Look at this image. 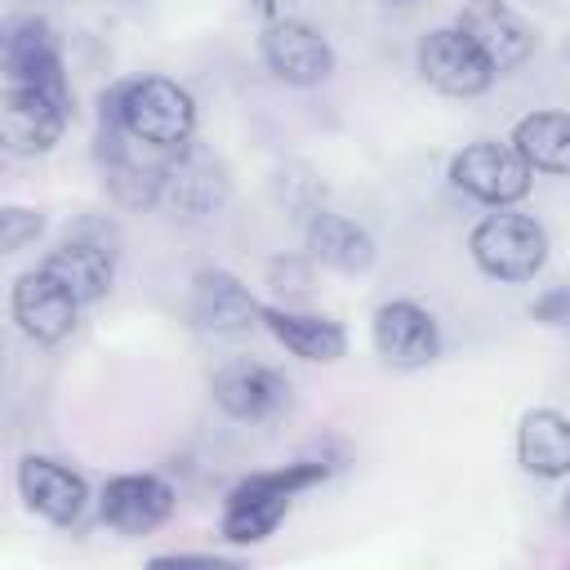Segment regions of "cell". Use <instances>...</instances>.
Returning <instances> with one entry per match:
<instances>
[{
  "label": "cell",
  "mask_w": 570,
  "mask_h": 570,
  "mask_svg": "<svg viewBox=\"0 0 570 570\" xmlns=\"http://www.w3.org/2000/svg\"><path fill=\"white\" fill-rule=\"evenodd\" d=\"M517 463L539 481L570 476V414L534 405L517 423Z\"/></svg>",
  "instance_id": "obj_20"
},
{
  "label": "cell",
  "mask_w": 570,
  "mask_h": 570,
  "mask_svg": "<svg viewBox=\"0 0 570 570\" xmlns=\"http://www.w3.org/2000/svg\"><path fill=\"white\" fill-rule=\"evenodd\" d=\"M566 517H570V494H566Z\"/></svg>",
  "instance_id": "obj_26"
},
{
  "label": "cell",
  "mask_w": 570,
  "mask_h": 570,
  "mask_svg": "<svg viewBox=\"0 0 570 570\" xmlns=\"http://www.w3.org/2000/svg\"><path fill=\"white\" fill-rule=\"evenodd\" d=\"M370 343L392 370H423L441 356V325L423 303L387 298L370 321Z\"/></svg>",
  "instance_id": "obj_10"
},
{
  "label": "cell",
  "mask_w": 570,
  "mask_h": 570,
  "mask_svg": "<svg viewBox=\"0 0 570 570\" xmlns=\"http://www.w3.org/2000/svg\"><path fill=\"white\" fill-rule=\"evenodd\" d=\"M18 494L49 525H76L89 508V481L49 454H27L18 463Z\"/></svg>",
  "instance_id": "obj_13"
},
{
  "label": "cell",
  "mask_w": 570,
  "mask_h": 570,
  "mask_svg": "<svg viewBox=\"0 0 570 570\" xmlns=\"http://www.w3.org/2000/svg\"><path fill=\"white\" fill-rule=\"evenodd\" d=\"M468 254H472V263L490 281L521 285V281H534L543 272V263H548V232H543L539 218L517 214L508 205V209L485 214L468 232Z\"/></svg>",
  "instance_id": "obj_3"
},
{
  "label": "cell",
  "mask_w": 570,
  "mask_h": 570,
  "mask_svg": "<svg viewBox=\"0 0 570 570\" xmlns=\"http://www.w3.org/2000/svg\"><path fill=\"white\" fill-rule=\"evenodd\" d=\"M530 316L539 325H570V285H552L530 303Z\"/></svg>",
  "instance_id": "obj_23"
},
{
  "label": "cell",
  "mask_w": 570,
  "mask_h": 570,
  "mask_svg": "<svg viewBox=\"0 0 570 570\" xmlns=\"http://www.w3.org/2000/svg\"><path fill=\"white\" fill-rule=\"evenodd\" d=\"M454 27L463 36H472V45L490 58V67L499 76L521 67L534 53V27L508 0H468L463 13L454 18Z\"/></svg>",
  "instance_id": "obj_14"
},
{
  "label": "cell",
  "mask_w": 570,
  "mask_h": 570,
  "mask_svg": "<svg viewBox=\"0 0 570 570\" xmlns=\"http://www.w3.org/2000/svg\"><path fill=\"white\" fill-rule=\"evenodd\" d=\"M0 120L13 156H45L71 120V85H4Z\"/></svg>",
  "instance_id": "obj_6"
},
{
  "label": "cell",
  "mask_w": 570,
  "mask_h": 570,
  "mask_svg": "<svg viewBox=\"0 0 570 570\" xmlns=\"http://www.w3.org/2000/svg\"><path fill=\"white\" fill-rule=\"evenodd\" d=\"M116 4H142V0H116Z\"/></svg>",
  "instance_id": "obj_24"
},
{
  "label": "cell",
  "mask_w": 570,
  "mask_h": 570,
  "mask_svg": "<svg viewBox=\"0 0 570 570\" xmlns=\"http://www.w3.org/2000/svg\"><path fill=\"white\" fill-rule=\"evenodd\" d=\"M191 321L209 334H245L263 325V303L227 267H200L191 276Z\"/></svg>",
  "instance_id": "obj_16"
},
{
  "label": "cell",
  "mask_w": 570,
  "mask_h": 570,
  "mask_svg": "<svg viewBox=\"0 0 570 570\" xmlns=\"http://www.w3.org/2000/svg\"><path fill=\"white\" fill-rule=\"evenodd\" d=\"M116 245H120V240H116L111 227L80 218V223L67 227V236L45 254L40 267H45L53 281H62V285L80 298V307H89V303L107 298V289H111V281H116V254H120Z\"/></svg>",
  "instance_id": "obj_5"
},
{
  "label": "cell",
  "mask_w": 570,
  "mask_h": 570,
  "mask_svg": "<svg viewBox=\"0 0 570 570\" xmlns=\"http://www.w3.org/2000/svg\"><path fill=\"white\" fill-rule=\"evenodd\" d=\"M450 183H454L463 196H472V200H481V205H490V209H508V205H517V200L530 196L534 169H530L525 156L512 147V138H508V142H499V138H476V142H468V147H459V151L450 156Z\"/></svg>",
  "instance_id": "obj_4"
},
{
  "label": "cell",
  "mask_w": 570,
  "mask_h": 570,
  "mask_svg": "<svg viewBox=\"0 0 570 570\" xmlns=\"http://www.w3.org/2000/svg\"><path fill=\"white\" fill-rule=\"evenodd\" d=\"M98 120H116L151 151H178L196 134V98L169 76H129L102 89Z\"/></svg>",
  "instance_id": "obj_1"
},
{
  "label": "cell",
  "mask_w": 570,
  "mask_h": 570,
  "mask_svg": "<svg viewBox=\"0 0 570 570\" xmlns=\"http://www.w3.org/2000/svg\"><path fill=\"white\" fill-rule=\"evenodd\" d=\"M4 85H67L62 49L45 18H9L4 45H0Z\"/></svg>",
  "instance_id": "obj_17"
},
{
  "label": "cell",
  "mask_w": 570,
  "mask_h": 570,
  "mask_svg": "<svg viewBox=\"0 0 570 570\" xmlns=\"http://www.w3.org/2000/svg\"><path fill=\"white\" fill-rule=\"evenodd\" d=\"M209 392H214V405L240 423H263L289 405V379L276 374L272 365H258V361L223 365L209 379Z\"/></svg>",
  "instance_id": "obj_15"
},
{
  "label": "cell",
  "mask_w": 570,
  "mask_h": 570,
  "mask_svg": "<svg viewBox=\"0 0 570 570\" xmlns=\"http://www.w3.org/2000/svg\"><path fill=\"white\" fill-rule=\"evenodd\" d=\"M330 476V463L321 459H294L285 468H272V472H249L240 476L227 499H223V521H218V534L236 548H254L263 539L276 534V525L285 521L294 494L321 485Z\"/></svg>",
  "instance_id": "obj_2"
},
{
  "label": "cell",
  "mask_w": 570,
  "mask_h": 570,
  "mask_svg": "<svg viewBox=\"0 0 570 570\" xmlns=\"http://www.w3.org/2000/svg\"><path fill=\"white\" fill-rule=\"evenodd\" d=\"M414 62H419V76L436 89V94H450V98H476L494 85V67L490 58L472 45V36H463L459 27H436L419 40L414 49Z\"/></svg>",
  "instance_id": "obj_7"
},
{
  "label": "cell",
  "mask_w": 570,
  "mask_h": 570,
  "mask_svg": "<svg viewBox=\"0 0 570 570\" xmlns=\"http://www.w3.org/2000/svg\"><path fill=\"white\" fill-rule=\"evenodd\" d=\"M178 494L156 472H120L98 490V517L116 534H151L169 521Z\"/></svg>",
  "instance_id": "obj_12"
},
{
  "label": "cell",
  "mask_w": 570,
  "mask_h": 570,
  "mask_svg": "<svg viewBox=\"0 0 570 570\" xmlns=\"http://www.w3.org/2000/svg\"><path fill=\"white\" fill-rule=\"evenodd\" d=\"M392 4H414V0H392Z\"/></svg>",
  "instance_id": "obj_25"
},
{
  "label": "cell",
  "mask_w": 570,
  "mask_h": 570,
  "mask_svg": "<svg viewBox=\"0 0 570 570\" xmlns=\"http://www.w3.org/2000/svg\"><path fill=\"white\" fill-rule=\"evenodd\" d=\"M232 196V169L187 142L178 151H165V191H160V205H169L178 218H205V214H218Z\"/></svg>",
  "instance_id": "obj_9"
},
{
  "label": "cell",
  "mask_w": 570,
  "mask_h": 570,
  "mask_svg": "<svg viewBox=\"0 0 570 570\" xmlns=\"http://www.w3.org/2000/svg\"><path fill=\"white\" fill-rule=\"evenodd\" d=\"M9 312H13L18 330H22L31 343L53 347V343H62V338L76 330L80 298H76L62 281H53L45 267H31V272H22V276L13 281V289H9Z\"/></svg>",
  "instance_id": "obj_11"
},
{
  "label": "cell",
  "mask_w": 570,
  "mask_h": 570,
  "mask_svg": "<svg viewBox=\"0 0 570 570\" xmlns=\"http://www.w3.org/2000/svg\"><path fill=\"white\" fill-rule=\"evenodd\" d=\"M303 245H307V258L330 267V272H343V276H361L374 267L379 258V245L374 236L347 218V214H334V209H316L307 223H303Z\"/></svg>",
  "instance_id": "obj_18"
},
{
  "label": "cell",
  "mask_w": 570,
  "mask_h": 570,
  "mask_svg": "<svg viewBox=\"0 0 570 570\" xmlns=\"http://www.w3.org/2000/svg\"><path fill=\"white\" fill-rule=\"evenodd\" d=\"M40 232H45L40 209H27V205H4V209H0V249H4V254H18V249L31 245Z\"/></svg>",
  "instance_id": "obj_22"
},
{
  "label": "cell",
  "mask_w": 570,
  "mask_h": 570,
  "mask_svg": "<svg viewBox=\"0 0 570 570\" xmlns=\"http://www.w3.org/2000/svg\"><path fill=\"white\" fill-rule=\"evenodd\" d=\"M258 53H263L267 71L294 89H312V85H325L334 76L330 40L303 18H272L258 36Z\"/></svg>",
  "instance_id": "obj_8"
},
{
  "label": "cell",
  "mask_w": 570,
  "mask_h": 570,
  "mask_svg": "<svg viewBox=\"0 0 570 570\" xmlns=\"http://www.w3.org/2000/svg\"><path fill=\"white\" fill-rule=\"evenodd\" d=\"M263 325L267 334L298 361L307 365H334L347 356V330L334 316H316V312H294L281 303H263Z\"/></svg>",
  "instance_id": "obj_19"
},
{
  "label": "cell",
  "mask_w": 570,
  "mask_h": 570,
  "mask_svg": "<svg viewBox=\"0 0 570 570\" xmlns=\"http://www.w3.org/2000/svg\"><path fill=\"white\" fill-rule=\"evenodd\" d=\"M512 147L539 174L570 178V111H530L512 125Z\"/></svg>",
  "instance_id": "obj_21"
}]
</instances>
